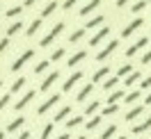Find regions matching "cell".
<instances>
[{
    "instance_id": "cell-1",
    "label": "cell",
    "mask_w": 151,
    "mask_h": 139,
    "mask_svg": "<svg viewBox=\"0 0 151 139\" xmlns=\"http://www.w3.org/2000/svg\"><path fill=\"white\" fill-rule=\"evenodd\" d=\"M62 30H64V23H57L55 28L50 30V32H48V34H46L44 39H41V46H44V48H46V46H50V43H53V41H55V39L60 37V32H62Z\"/></svg>"
},
{
    "instance_id": "cell-2",
    "label": "cell",
    "mask_w": 151,
    "mask_h": 139,
    "mask_svg": "<svg viewBox=\"0 0 151 139\" xmlns=\"http://www.w3.org/2000/svg\"><path fill=\"white\" fill-rule=\"evenodd\" d=\"M32 55H35V50H25V53H23V55H21L14 64H12V71H14V73H19L21 68L25 66V62H30V59H32Z\"/></svg>"
},
{
    "instance_id": "cell-3",
    "label": "cell",
    "mask_w": 151,
    "mask_h": 139,
    "mask_svg": "<svg viewBox=\"0 0 151 139\" xmlns=\"http://www.w3.org/2000/svg\"><path fill=\"white\" fill-rule=\"evenodd\" d=\"M142 25H144V21H142V19H135L133 23H128V25H126V28L122 30V37H126V39H128L131 34H135V30H140Z\"/></svg>"
},
{
    "instance_id": "cell-4",
    "label": "cell",
    "mask_w": 151,
    "mask_h": 139,
    "mask_svg": "<svg viewBox=\"0 0 151 139\" xmlns=\"http://www.w3.org/2000/svg\"><path fill=\"white\" fill-rule=\"evenodd\" d=\"M60 103V93H53V96H48V101L44 103V105H39V110H37V114H46L53 105H57Z\"/></svg>"
},
{
    "instance_id": "cell-5",
    "label": "cell",
    "mask_w": 151,
    "mask_h": 139,
    "mask_svg": "<svg viewBox=\"0 0 151 139\" xmlns=\"http://www.w3.org/2000/svg\"><path fill=\"white\" fill-rule=\"evenodd\" d=\"M57 80H60V71H53V73L46 75V80L41 82V87H39V89H41V91H48V89H50V87H53Z\"/></svg>"
},
{
    "instance_id": "cell-6",
    "label": "cell",
    "mask_w": 151,
    "mask_h": 139,
    "mask_svg": "<svg viewBox=\"0 0 151 139\" xmlns=\"http://www.w3.org/2000/svg\"><path fill=\"white\" fill-rule=\"evenodd\" d=\"M117 46H119V41H110V43H108V46H105L103 50L99 53V55H96V59H101V62H103V59H108V57H110L114 50H117Z\"/></svg>"
},
{
    "instance_id": "cell-7",
    "label": "cell",
    "mask_w": 151,
    "mask_h": 139,
    "mask_svg": "<svg viewBox=\"0 0 151 139\" xmlns=\"http://www.w3.org/2000/svg\"><path fill=\"white\" fill-rule=\"evenodd\" d=\"M80 78H83V73H80V71H76V73L71 75V78H69L64 84H62V91H71V89H73V84L80 82Z\"/></svg>"
},
{
    "instance_id": "cell-8",
    "label": "cell",
    "mask_w": 151,
    "mask_h": 139,
    "mask_svg": "<svg viewBox=\"0 0 151 139\" xmlns=\"http://www.w3.org/2000/svg\"><path fill=\"white\" fill-rule=\"evenodd\" d=\"M147 43H149V39H147V37L137 39V41H135V43H133V46L128 48V50H126V57H133L135 53H137V50H140V48H144V46H147Z\"/></svg>"
},
{
    "instance_id": "cell-9",
    "label": "cell",
    "mask_w": 151,
    "mask_h": 139,
    "mask_svg": "<svg viewBox=\"0 0 151 139\" xmlns=\"http://www.w3.org/2000/svg\"><path fill=\"white\" fill-rule=\"evenodd\" d=\"M35 96H37V91H28L25 96H23V98H21V101H16V105H14V110H16V112H21L23 107H28V103L32 101Z\"/></svg>"
},
{
    "instance_id": "cell-10",
    "label": "cell",
    "mask_w": 151,
    "mask_h": 139,
    "mask_svg": "<svg viewBox=\"0 0 151 139\" xmlns=\"http://www.w3.org/2000/svg\"><path fill=\"white\" fill-rule=\"evenodd\" d=\"M147 130H151V116H147V119L142 121V123H137V125H133V132H135V135H142V132H147Z\"/></svg>"
},
{
    "instance_id": "cell-11",
    "label": "cell",
    "mask_w": 151,
    "mask_h": 139,
    "mask_svg": "<svg viewBox=\"0 0 151 139\" xmlns=\"http://www.w3.org/2000/svg\"><path fill=\"white\" fill-rule=\"evenodd\" d=\"M108 34H110V30H108V28H101V30L94 34V37H92V41H89V43H92V46H99V43H101V41H103Z\"/></svg>"
},
{
    "instance_id": "cell-12",
    "label": "cell",
    "mask_w": 151,
    "mask_h": 139,
    "mask_svg": "<svg viewBox=\"0 0 151 139\" xmlns=\"http://www.w3.org/2000/svg\"><path fill=\"white\" fill-rule=\"evenodd\" d=\"M99 5H101V0H92V2H87L85 7L80 9V16H89V14H92V11L99 7Z\"/></svg>"
},
{
    "instance_id": "cell-13",
    "label": "cell",
    "mask_w": 151,
    "mask_h": 139,
    "mask_svg": "<svg viewBox=\"0 0 151 139\" xmlns=\"http://www.w3.org/2000/svg\"><path fill=\"white\" fill-rule=\"evenodd\" d=\"M108 73H110V68H108V66H101V68L92 75V82H101V80H105V78H108Z\"/></svg>"
},
{
    "instance_id": "cell-14",
    "label": "cell",
    "mask_w": 151,
    "mask_h": 139,
    "mask_svg": "<svg viewBox=\"0 0 151 139\" xmlns=\"http://www.w3.org/2000/svg\"><path fill=\"white\" fill-rule=\"evenodd\" d=\"M85 57H87V53H85V50H78V53H76L73 57H69V66L73 68V66H76V64H80V62H83Z\"/></svg>"
},
{
    "instance_id": "cell-15",
    "label": "cell",
    "mask_w": 151,
    "mask_h": 139,
    "mask_svg": "<svg viewBox=\"0 0 151 139\" xmlns=\"http://www.w3.org/2000/svg\"><path fill=\"white\" fill-rule=\"evenodd\" d=\"M124 78H126V80H124V84H126V87H133V84L140 80V73H137V71H131V73L124 75Z\"/></svg>"
},
{
    "instance_id": "cell-16",
    "label": "cell",
    "mask_w": 151,
    "mask_h": 139,
    "mask_svg": "<svg viewBox=\"0 0 151 139\" xmlns=\"http://www.w3.org/2000/svg\"><path fill=\"white\" fill-rule=\"evenodd\" d=\"M39 28H41V19H35L32 23H30V28H28L25 34H28V37H35V34L39 32Z\"/></svg>"
},
{
    "instance_id": "cell-17",
    "label": "cell",
    "mask_w": 151,
    "mask_h": 139,
    "mask_svg": "<svg viewBox=\"0 0 151 139\" xmlns=\"http://www.w3.org/2000/svg\"><path fill=\"white\" fill-rule=\"evenodd\" d=\"M99 25H103V16H94V19H89L85 23V30H94V28H99Z\"/></svg>"
},
{
    "instance_id": "cell-18",
    "label": "cell",
    "mask_w": 151,
    "mask_h": 139,
    "mask_svg": "<svg viewBox=\"0 0 151 139\" xmlns=\"http://www.w3.org/2000/svg\"><path fill=\"white\" fill-rule=\"evenodd\" d=\"M69 114H71V107H69V105H64V107H62V110L55 114V121H53V123H60V121H64Z\"/></svg>"
},
{
    "instance_id": "cell-19",
    "label": "cell",
    "mask_w": 151,
    "mask_h": 139,
    "mask_svg": "<svg viewBox=\"0 0 151 139\" xmlns=\"http://www.w3.org/2000/svg\"><path fill=\"white\" fill-rule=\"evenodd\" d=\"M21 30H23V21L19 19L16 23H12V25H9V30H7V34H9V37H14V34H19Z\"/></svg>"
},
{
    "instance_id": "cell-20",
    "label": "cell",
    "mask_w": 151,
    "mask_h": 139,
    "mask_svg": "<svg viewBox=\"0 0 151 139\" xmlns=\"http://www.w3.org/2000/svg\"><path fill=\"white\" fill-rule=\"evenodd\" d=\"M142 112H144V107L142 105H137V107H133V110H128V114H126V121H133V119H137Z\"/></svg>"
},
{
    "instance_id": "cell-21",
    "label": "cell",
    "mask_w": 151,
    "mask_h": 139,
    "mask_svg": "<svg viewBox=\"0 0 151 139\" xmlns=\"http://www.w3.org/2000/svg\"><path fill=\"white\" fill-rule=\"evenodd\" d=\"M92 89H94V87H92V84H85V87H83V89H80V93H78V103H83V101H87V96H89V93H92Z\"/></svg>"
},
{
    "instance_id": "cell-22",
    "label": "cell",
    "mask_w": 151,
    "mask_h": 139,
    "mask_svg": "<svg viewBox=\"0 0 151 139\" xmlns=\"http://www.w3.org/2000/svg\"><path fill=\"white\" fill-rule=\"evenodd\" d=\"M23 123H25V119H23V116H19V119H14L9 125H7V130H9V132H16V130H19Z\"/></svg>"
},
{
    "instance_id": "cell-23",
    "label": "cell",
    "mask_w": 151,
    "mask_h": 139,
    "mask_svg": "<svg viewBox=\"0 0 151 139\" xmlns=\"http://www.w3.org/2000/svg\"><path fill=\"white\" fill-rule=\"evenodd\" d=\"M114 132H117V125H112V123H110V125H108V128L101 132V139H112Z\"/></svg>"
},
{
    "instance_id": "cell-24",
    "label": "cell",
    "mask_w": 151,
    "mask_h": 139,
    "mask_svg": "<svg viewBox=\"0 0 151 139\" xmlns=\"http://www.w3.org/2000/svg\"><path fill=\"white\" fill-rule=\"evenodd\" d=\"M117 84H119V78H108V80L103 82V89H105V91H112Z\"/></svg>"
},
{
    "instance_id": "cell-25",
    "label": "cell",
    "mask_w": 151,
    "mask_h": 139,
    "mask_svg": "<svg viewBox=\"0 0 151 139\" xmlns=\"http://www.w3.org/2000/svg\"><path fill=\"white\" fill-rule=\"evenodd\" d=\"M55 9H57V0H55V2H48L46 7H44V11H41V16L46 19V16H50V14H53Z\"/></svg>"
},
{
    "instance_id": "cell-26",
    "label": "cell",
    "mask_w": 151,
    "mask_h": 139,
    "mask_svg": "<svg viewBox=\"0 0 151 139\" xmlns=\"http://www.w3.org/2000/svg\"><path fill=\"white\" fill-rule=\"evenodd\" d=\"M99 105H101V103L92 101V103H89V105L85 107V114H87V116H92V114H96V112H99Z\"/></svg>"
},
{
    "instance_id": "cell-27",
    "label": "cell",
    "mask_w": 151,
    "mask_h": 139,
    "mask_svg": "<svg viewBox=\"0 0 151 139\" xmlns=\"http://www.w3.org/2000/svg\"><path fill=\"white\" fill-rule=\"evenodd\" d=\"M124 101H126V103L140 101V91H128V93H124Z\"/></svg>"
},
{
    "instance_id": "cell-28",
    "label": "cell",
    "mask_w": 151,
    "mask_h": 139,
    "mask_svg": "<svg viewBox=\"0 0 151 139\" xmlns=\"http://www.w3.org/2000/svg\"><path fill=\"white\" fill-rule=\"evenodd\" d=\"M23 87H25V78H19L16 82L12 84V93H19L21 89H23Z\"/></svg>"
},
{
    "instance_id": "cell-29",
    "label": "cell",
    "mask_w": 151,
    "mask_h": 139,
    "mask_svg": "<svg viewBox=\"0 0 151 139\" xmlns=\"http://www.w3.org/2000/svg\"><path fill=\"white\" fill-rule=\"evenodd\" d=\"M21 14H23V7H12V9H7L5 16H7V19H16V16H21Z\"/></svg>"
},
{
    "instance_id": "cell-30",
    "label": "cell",
    "mask_w": 151,
    "mask_h": 139,
    "mask_svg": "<svg viewBox=\"0 0 151 139\" xmlns=\"http://www.w3.org/2000/svg\"><path fill=\"white\" fill-rule=\"evenodd\" d=\"M99 123H101V116H92L85 125H87V130H96V128H99Z\"/></svg>"
},
{
    "instance_id": "cell-31",
    "label": "cell",
    "mask_w": 151,
    "mask_h": 139,
    "mask_svg": "<svg viewBox=\"0 0 151 139\" xmlns=\"http://www.w3.org/2000/svg\"><path fill=\"white\" fill-rule=\"evenodd\" d=\"M83 37H85V30H76L73 34L69 37V41H71V43H78V41H80Z\"/></svg>"
},
{
    "instance_id": "cell-32",
    "label": "cell",
    "mask_w": 151,
    "mask_h": 139,
    "mask_svg": "<svg viewBox=\"0 0 151 139\" xmlns=\"http://www.w3.org/2000/svg\"><path fill=\"white\" fill-rule=\"evenodd\" d=\"M80 123H83V116H73V119H69V121H66V128H69V130H73L76 125H80Z\"/></svg>"
},
{
    "instance_id": "cell-33",
    "label": "cell",
    "mask_w": 151,
    "mask_h": 139,
    "mask_svg": "<svg viewBox=\"0 0 151 139\" xmlns=\"http://www.w3.org/2000/svg\"><path fill=\"white\" fill-rule=\"evenodd\" d=\"M124 98V91H110V98H108V103H117V101H122Z\"/></svg>"
},
{
    "instance_id": "cell-34",
    "label": "cell",
    "mask_w": 151,
    "mask_h": 139,
    "mask_svg": "<svg viewBox=\"0 0 151 139\" xmlns=\"http://www.w3.org/2000/svg\"><path fill=\"white\" fill-rule=\"evenodd\" d=\"M117 110H119V107H117V103H108V107L103 110V116H110V114H114Z\"/></svg>"
},
{
    "instance_id": "cell-35",
    "label": "cell",
    "mask_w": 151,
    "mask_h": 139,
    "mask_svg": "<svg viewBox=\"0 0 151 139\" xmlns=\"http://www.w3.org/2000/svg\"><path fill=\"white\" fill-rule=\"evenodd\" d=\"M53 128H55V123H48L46 128H44V132H41V139H50V135H53Z\"/></svg>"
},
{
    "instance_id": "cell-36",
    "label": "cell",
    "mask_w": 151,
    "mask_h": 139,
    "mask_svg": "<svg viewBox=\"0 0 151 139\" xmlns=\"http://www.w3.org/2000/svg\"><path fill=\"white\" fill-rule=\"evenodd\" d=\"M46 68H48V62H39V64L35 66V75H41Z\"/></svg>"
},
{
    "instance_id": "cell-37",
    "label": "cell",
    "mask_w": 151,
    "mask_h": 139,
    "mask_svg": "<svg viewBox=\"0 0 151 139\" xmlns=\"http://www.w3.org/2000/svg\"><path fill=\"white\" fill-rule=\"evenodd\" d=\"M131 71H133V66H131V64H124V66H119V71H117V73L124 78V75H128Z\"/></svg>"
},
{
    "instance_id": "cell-38",
    "label": "cell",
    "mask_w": 151,
    "mask_h": 139,
    "mask_svg": "<svg viewBox=\"0 0 151 139\" xmlns=\"http://www.w3.org/2000/svg\"><path fill=\"white\" fill-rule=\"evenodd\" d=\"M144 7H147V0H140V2H135V5H133V11L137 14V11H142Z\"/></svg>"
},
{
    "instance_id": "cell-39",
    "label": "cell",
    "mask_w": 151,
    "mask_h": 139,
    "mask_svg": "<svg viewBox=\"0 0 151 139\" xmlns=\"http://www.w3.org/2000/svg\"><path fill=\"white\" fill-rule=\"evenodd\" d=\"M62 57H64V48H57L55 53H53V57H50V59H53V62H57V59H62Z\"/></svg>"
},
{
    "instance_id": "cell-40",
    "label": "cell",
    "mask_w": 151,
    "mask_h": 139,
    "mask_svg": "<svg viewBox=\"0 0 151 139\" xmlns=\"http://www.w3.org/2000/svg\"><path fill=\"white\" fill-rule=\"evenodd\" d=\"M9 93H7V96H0V110H5V107H7V105H9Z\"/></svg>"
},
{
    "instance_id": "cell-41",
    "label": "cell",
    "mask_w": 151,
    "mask_h": 139,
    "mask_svg": "<svg viewBox=\"0 0 151 139\" xmlns=\"http://www.w3.org/2000/svg\"><path fill=\"white\" fill-rule=\"evenodd\" d=\"M140 87L144 89V91H147V89H151V75H149V78H144V80H142V82H140Z\"/></svg>"
},
{
    "instance_id": "cell-42",
    "label": "cell",
    "mask_w": 151,
    "mask_h": 139,
    "mask_svg": "<svg viewBox=\"0 0 151 139\" xmlns=\"http://www.w3.org/2000/svg\"><path fill=\"white\" fill-rule=\"evenodd\" d=\"M76 2H78V0H64V5H62V7H64V9H73Z\"/></svg>"
},
{
    "instance_id": "cell-43",
    "label": "cell",
    "mask_w": 151,
    "mask_h": 139,
    "mask_svg": "<svg viewBox=\"0 0 151 139\" xmlns=\"http://www.w3.org/2000/svg\"><path fill=\"white\" fill-rule=\"evenodd\" d=\"M151 62V50L149 53H144V55H142V64H149Z\"/></svg>"
},
{
    "instance_id": "cell-44",
    "label": "cell",
    "mask_w": 151,
    "mask_h": 139,
    "mask_svg": "<svg viewBox=\"0 0 151 139\" xmlns=\"http://www.w3.org/2000/svg\"><path fill=\"white\" fill-rule=\"evenodd\" d=\"M9 46V41H7V39H2V41H0V53H5V48Z\"/></svg>"
},
{
    "instance_id": "cell-45",
    "label": "cell",
    "mask_w": 151,
    "mask_h": 139,
    "mask_svg": "<svg viewBox=\"0 0 151 139\" xmlns=\"http://www.w3.org/2000/svg\"><path fill=\"white\" fill-rule=\"evenodd\" d=\"M128 2H131V0H117V7H126Z\"/></svg>"
},
{
    "instance_id": "cell-46",
    "label": "cell",
    "mask_w": 151,
    "mask_h": 139,
    "mask_svg": "<svg viewBox=\"0 0 151 139\" xmlns=\"http://www.w3.org/2000/svg\"><path fill=\"white\" fill-rule=\"evenodd\" d=\"M16 139H30V132H21V135H19Z\"/></svg>"
},
{
    "instance_id": "cell-47",
    "label": "cell",
    "mask_w": 151,
    "mask_h": 139,
    "mask_svg": "<svg viewBox=\"0 0 151 139\" xmlns=\"http://www.w3.org/2000/svg\"><path fill=\"white\" fill-rule=\"evenodd\" d=\"M144 103H147V105H151V91L147 93V101H144Z\"/></svg>"
},
{
    "instance_id": "cell-48",
    "label": "cell",
    "mask_w": 151,
    "mask_h": 139,
    "mask_svg": "<svg viewBox=\"0 0 151 139\" xmlns=\"http://www.w3.org/2000/svg\"><path fill=\"white\" fill-rule=\"evenodd\" d=\"M55 139H69V135H60V137H55Z\"/></svg>"
},
{
    "instance_id": "cell-49",
    "label": "cell",
    "mask_w": 151,
    "mask_h": 139,
    "mask_svg": "<svg viewBox=\"0 0 151 139\" xmlns=\"http://www.w3.org/2000/svg\"><path fill=\"white\" fill-rule=\"evenodd\" d=\"M25 5H35V0H25Z\"/></svg>"
},
{
    "instance_id": "cell-50",
    "label": "cell",
    "mask_w": 151,
    "mask_h": 139,
    "mask_svg": "<svg viewBox=\"0 0 151 139\" xmlns=\"http://www.w3.org/2000/svg\"><path fill=\"white\" fill-rule=\"evenodd\" d=\"M0 139H5V132H0Z\"/></svg>"
},
{
    "instance_id": "cell-51",
    "label": "cell",
    "mask_w": 151,
    "mask_h": 139,
    "mask_svg": "<svg viewBox=\"0 0 151 139\" xmlns=\"http://www.w3.org/2000/svg\"><path fill=\"white\" fill-rule=\"evenodd\" d=\"M76 139H85V137H76Z\"/></svg>"
},
{
    "instance_id": "cell-52",
    "label": "cell",
    "mask_w": 151,
    "mask_h": 139,
    "mask_svg": "<svg viewBox=\"0 0 151 139\" xmlns=\"http://www.w3.org/2000/svg\"><path fill=\"white\" fill-rule=\"evenodd\" d=\"M117 139H126V137H117Z\"/></svg>"
},
{
    "instance_id": "cell-53",
    "label": "cell",
    "mask_w": 151,
    "mask_h": 139,
    "mask_svg": "<svg viewBox=\"0 0 151 139\" xmlns=\"http://www.w3.org/2000/svg\"><path fill=\"white\" fill-rule=\"evenodd\" d=\"M0 87H2V80H0Z\"/></svg>"
},
{
    "instance_id": "cell-54",
    "label": "cell",
    "mask_w": 151,
    "mask_h": 139,
    "mask_svg": "<svg viewBox=\"0 0 151 139\" xmlns=\"http://www.w3.org/2000/svg\"><path fill=\"white\" fill-rule=\"evenodd\" d=\"M147 2H151V0H147Z\"/></svg>"
}]
</instances>
